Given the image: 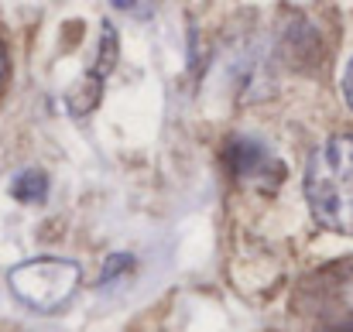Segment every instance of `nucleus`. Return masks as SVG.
<instances>
[{"instance_id": "1", "label": "nucleus", "mask_w": 353, "mask_h": 332, "mask_svg": "<svg viewBox=\"0 0 353 332\" xmlns=\"http://www.w3.org/2000/svg\"><path fill=\"white\" fill-rule=\"evenodd\" d=\"M305 203L323 229L353 236V137H330L305 168Z\"/></svg>"}, {"instance_id": "2", "label": "nucleus", "mask_w": 353, "mask_h": 332, "mask_svg": "<svg viewBox=\"0 0 353 332\" xmlns=\"http://www.w3.org/2000/svg\"><path fill=\"white\" fill-rule=\"evenodd\" d=\"M83 281V267L62 257H34L21 260L7 271V288L14 298L34 312H59L72 302Z\"/></svg>"}, {"instance_id": "3", "label": "nucleus", "mask_w": 353, "mask_h": 332, "mask_svg": "<svg viewBox=\"0 0 353 332\" xmlns=\"http://www.w3.org/2000/svg\"><path fill=\"white\" fill-rule=\"evenodd\" d=\"M227 165L234 168L236 178H254V182H271V185H281L285 178V168L281 161H274L257 141H247V137H234L227 144Z\"/></svg>"}, {"instance_id": "4", "label": "nucleus", "mask_w": 353, "mask_h": 332, "mask_svg": "<svg viewBox=\"0 0 353 332\" xmlns=\"http://www.w3.org/2000/svg\"><path fill=\"white\" fill-rule=\"evenodd\" d=\"M10 192H14V199H21V203H45V196H48V178L41 175V172H21L17 178H14V185H10Z\"/></svg>"}, {"instance_id": "5", "label": "nucleus", "mask_w": 353, "mask_h": 332, "mask_svg": "<svg viewBox=\"0 0 353 332\" xmlns=\"http://www.w3.org/2000/svg\"><path fill=\"white\" fill-rule=\"evenodd\" d=\"M343 96H347V103H350V110H353V59H350V65H347V72H343Z\"/></svg>"}, {"instance_id": "6", "label": "nucleus", "mask_w": 353, "mask_h": 332, "mask_svg": "<svg viewBox=\"0 0 353 332\" xmlns=\"http://www.w3.org/2000/svg\"><path fill=\"white\" fill-rule=\"evenodd\" d=\"M3 72H7V59H3V48H0V83H3Z\"/></svg>"}]
</instances>
